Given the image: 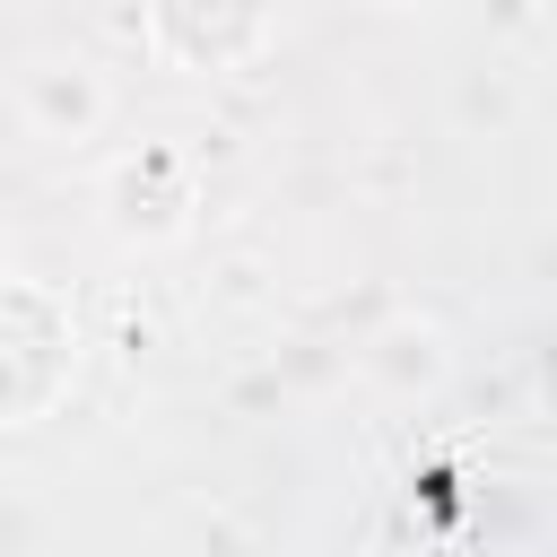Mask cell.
Returning a JSON list of instances; mask_svg holds the SVG:
<instances>
[{
  "instance_id": "1",
  "label": "cell",
  "mask_w": 557,
  "mask_h": 557,
  "mask_svg": "<svg viewBox=\"0 0 557 557\" xmlns=\"http://www.w3.org/2000/svg\"><path fill=\"white\" fill-rule=\"evenodd\" d=\"M35 96H44L52 113H70V122H87V113H96V87H87L78 70H44V78H35Z\"/></svg>"
}]
</instances>
